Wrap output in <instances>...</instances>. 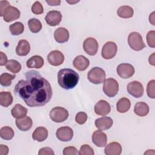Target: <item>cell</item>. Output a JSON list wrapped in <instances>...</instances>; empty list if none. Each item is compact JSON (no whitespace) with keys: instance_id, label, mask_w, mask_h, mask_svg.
Instances as JSON below:
<instances>
[{"instance_id":"obj_1","label":"cell","mask_w":155,"mask_h":155,"mask_svg":"<svg viewBox=\"0 0 155 155\" xmlns=\"http://www.w3.org/2000/svg\"><path fill=\"white\" fill-rule=\"evenodd\" d=\"M14 92L30 107L45 105L50 101L53 94L49 82L35 70L25 73V79L18 82Z\"/></svg>"},{"instance_id":"obj_2","label":"cell","mask_w":155,"mask_h":155,"mask_svg":"<svg viewBox=\"0 0 155 155\" xmlns=\"http://www.w3.org/2000/svg\"><path fill=\"white\" fill-rule=\"evenodd\" d=\"M79 76L78 73L70 68H63L58 73V82L65 90H70L78 84Z\"/></svg>"},{"instance_id":"obj_3","label":"cell","mask_w":155,"mask_h":155,"mask_svg":"<svg viewBox=\"0 0 155 155\" xmlns=\"http://www.w3.org/2000/svg\"><path fill=\"white\" fill-rule=\"evenodd\" d=\"M106 74L105 71L100 67H93L88 73V81L94 84H100L105 81Z\"/></svg>"},{"instance_id":"obj_4","label":"cell","mask_w":155,"mask_h":155,"mask_svg":"<svg viewBox=\"0 0 155 155\" xmlns=\"http://www.w3.org/2000/svg\"><path fill=\"white\" fill-rule=\"evenodd\" d=\"M128 44L130 47L135 51H140L145 47L142 37L140 33L133 31L129 34L128 37Z\"/></svg>"},{"instance_id":"obj_5","label":"cell","mask_w":155,"mask_h":155,"mask_svg":"<svg viewBox=\"0 0 155 155\" xmlns=\"http://www.w3.org/2000/svg\"><path fill=\"white\" fill-rule=\"evenodd\" d=\"M69 116L67 110L61 107L53 108L50 112V119L54 122L60 123L66 120Z\"/></svg>"},{"instance_id":"obj_6","label":"cell","mask_w":155,"mask_h":155,"mask_svg":"<svg viewBox=\"0 0 155 155\" xmlns=\"http://www.w3.org/2000/svg\"><path fill=\"white\" fill-rule=\"evenodd\" d=\"M103 91L110 97H114L119 91V84L113 78H108L104 82Z\"/></svg>"},{"instance_id":"obj_7","label":"cell","mask_w":155,"mask_h":155,"mask_svg":"<svg viewBox=\"0 0 155 155\" xmlns=\"http://www.w3.org/2000/svg\"><path fill=\"white\" fill-rule=\"evenodd\" d=\"M117 50V47L116 44L112 41L107 42L102 48V57L105 59H110L116 56Z\"/></svg>"},{"instance_id":"obj_8","label":"cell","mask_w":155,"mask_h":155,"mask_svg":"<svg viewBox=\"0 0 155 155\" xmlns=\"http://www.w3.org/2000/svg\"><path fill=\"white\" fill-rule=\"evenodd\" d=\"M128 93L134 97L139 98L142 96L144 92V88L142 84L139 81H132L127 85Z\"/></svg>"},{"instance_id":"obj_9","label":"cell","mask_w":155,"mask_h":155,"mask_svg":"<svg viewBox=\"0 0 155 155\" xmlns=\"http://www.w3.org/2000/svg\"><path fill=\"white\" fill-rule=\"evenodd\" d=\"M20 11L12 5L7 7L3 12L1 16H3L4 20L7 22H10L18 19L20 17Z\"/></svg>"},{"instance_id":"obj_10","label":"cell","mask_w":155,"mask_h":155,"mask_svg":"<svg viewBox=\"0 0 155 155\" xmlns=\"http://www.w3.org/2000/svg\"><path fill=\"white\" fill-rule=\"evenodd\" d=\"M99 45L96 39L88 38L85 39L83 43V48L85 52L90 56H94L97 53Z\"/></svg>"},{"instance_id":"obj_11","label":"cell","mask_w":155,"mask_h":155,"mask_svg":"<svg viewBox=\"0 0 155 155\" xmlns=\"http://www.w3.org/2000/svg\"><path fill=\"white\" fill-rule=\"evenodd\" d=\"M134 68L133 66L128 63H122L119 64L117 67V74L123 79H128L134 73Z\"/></svg>"},{"instance_id":"obj_12","label":"cell","mask_w":155,"mask_h":155,"mask_svg":"<svg viewBox=\"0 0 155 155\" xmlns=\"http://www.w3.org/2000/svg\"><path fill=\"white\" fill-rule=\"evenodd\" d=\"M56 136L61 141L68 142L73 137V131L69 127H62L57 130Z\"/></svg>"},{"instance_id":"obj_13","label":"cell","mask_w":155,"mask_h":155,"mask_svg":"<svg viewBox=\"0 0 155 155\" xmlns=\"http://www.w3.org/2000/svg\"><path fill=\"white\" fill-rule=\"evenodd\" d=\"M47 61L51 65L59 66L64 62V56L61 51L59 50H53L50 52L47 55Z\"/></svg>"},{"instance_id":"obj_14","label":"cell","mask_w":155,"mask_h":155,"mask_svg":"<svg viewBox=\"0 0 155 155\" xmlns=\"http://www.w3.org/2000/svg\"><path fill=\"white\" fill-rule=\"evenodd\" d=\"M45 21L50 26L59 25L62 20V15L59 11L51 10L48 12L45 18Z\"/></svg>"},{"instance_id":"obj_15","label":"cell","mask_w":155,"mask_h":155,"mask_svg":"<svg viewBox=\"0 0 155 155\" xmlns=\"http://www.w3.org/2000/svg\"><path fill=\"white\" fill-rule=\"evenodd\" d=\"M91 139L93 143L97 147H105L107 143L106 134L101 130L94 131L91 136Z\"/></svg>"},{"instance_id":"obj_16","label":"cell","mask_w":155,"mask_h":155,"mask_svg":"<svg viewBox=\"0 0 155 155\" xmlns=\"http://www.w3.org/2000/svg\"><path fill=\"white\" fill-rule=\"evenodd\" d=\"M94 110L96 114L104 116L109 114L111 111V107L106 101L100 100L94 105Z\"/></svg>"},{"instance_id":"obj_17","label":"cell","mask_w":155,"mask_h":155,"mask_svg":"<svg viewBox=\"0 0 155 155\" xmlns=\"http://www.w3.org/2000/svg\"><path fill=\"white\" fill-rule=\"evenodd\" d=\"M73 65L79 71H85L90 65V61L88 58L83 55L76 56L73 62Z\"/></svg>"},{"instance_id":"obj_18","label":"cell","mask_w":155,"mask_h":155,"mask_svg":"<svg viewBox=\"0 0 155 155\" xmlns=\"http://www.w3.org/2000/svg\"><path fill=\"white\" fill-rule=\"evenodd\" d=\"M95 126L100 130H106L110 128L113 124V119L110 117L103 116L96 119Z\"/></svg>"},{"instance_id":"obj_19","label":"cell","mask_w":155,"mask_h":155,"mask_svg":"<svg viewBox=\"0 0 155 155\" xmlns=\"http://www.w3.org/2000/svg\"><path fill=\"white\" fill-rule=\"evenodd\" d=\"M16 125L17 128L22 131H27L29 130L33 125V121L29 116H24L22 118L16 119Z\"/></svg>"},{"instance_id":"obj_20","label":"cell","mask_w":155,"mask_h":155,"mask_svg":"<svg viewBox=\"0 0 155 155\" xmlns=\"http://www.w3.org/2000/svg\"><path fill=\"white\" fill-rule=\"evenodd\" d=\"M69 32L64 27H59L54 32V38L58 43H64L68 41L69 39Z\"/></svg>"},{"instance_id":"obj_21","label":"cell","mask_w":155,"mask_h":155,"mask_svg":"<svg viewBox=\"0 0 155 155\" xmlns=\"http://www.w3.org/2000/svg\"><path fill=\"white\" fill-rule=\"evenodd\" d=\"M30 50L29 42L25 39L20 40L16 48V53L18 56H24L27 55Z\"/></svg>"},{"instance_id":"obj_22","label":"cell","mask_w":155,"mask_h":155,"mask_svg":"<svg viewBox=\"0 0 155 155\" xmlns=\"http://www.w3.org/2000/svg\"><path fill=\"white\" fill-rule=\"evenodd\" d=\"M104 151L107 155H119L122 153V147L119 143L113 142L105 147Z\"/></svg>"},{"instance_id":"obj_23","label":"cell","mask_w":155,"mask_h":155,"mask_svg":"<svg viewBox=\"0 0 155 155\" xmlns=\"http://www.w3.org/2000/svg\"><path fill=\"white\" fill-rule=\"evenodd\" d=\"M44 64L43 58L39 55H35L29 58L27 62V67L29 68H41Z\"/></svg>"},{"instance_id":"obj_24","label":"cell","mask_w":155,"mask_h":155,"mask_svg":"<svg viewBox=\"0 0 155 155\" xmlns=\"http://www.w3.org/2000/svg\"><path fill=\"white\" fill-rule=\"evenodd\" d=\"M48 137V131L43 127H37L32 133L33 139L38 142L44 141Z\"/></svg>"},{"instance_id":"obj_25","label":"cell","mask_w":155,"mask_h":155,"mask_svg":"<svg viewBox=\"0 0 155 155\" xmlns=\"http://www.w3.org/2000/svg\"><path fill=\"white\" fill-rule=\"evenodd\" d=\"M149 110L148 105L144 102H137L134 108V113L140 117H143L147 115L149 113Z\"/></svg>"},{"instance_id":"obj_26","label":"cell","mask_w":155,"mask_h":155,"mask_svg":"<svg viewBox=\"0 0 155 155\" xmlns=\"http://www.w3.org/2000/svg\"><path fill=\"white\" fill-rule=\"evenodd\" d=\"M27 109L22 105L16 104L11 110V114L14 118L19 119L25 116L27 114Z\"/></svg>"},{"instance_id":"obj_27","label":"cell","mask_w":155,"mask_h":155,"mask_svg":"<svg viewBox=\"0 0 155 155\" xmlns=\"http://www.w3.org/2000/svg\"><path fill=\"white\" fill-rule=\"evenodd\" d=\"M131 107V102L127 97L120 99L116 104V108L118 112L124 113L127 112Z\"/></svg>"},{"instance_id":"obj_28","label":"cell","mask_w":155,"mask_h":155,"mask_svg":"<svg viewBox=\"0 0 155 155\" xmlns=\"http://www.w3.org/2000/svg\"><path fill=\"white\" fill-rule=\"evenodd\" d=\"M117 14L122 18H130L133 16L134 10L133 8L130 6L122 5L118 8Z\"/></svg>"},{"instance_id":"obj_29","label":"cell","mask_w":155,"mask_h":155,"mask_svg":"<svg viewBox=\"0 0 155 155\" xmlns=\"http://www.w3.org/2000/svg\"><path fill=\"white\" fill-rule=\"evenodd\" d=\"M13 102V96L8 91H1L0 93V104L1 106L7 107Z\"/></svg>"},{"instance_id":"obj_30","label":"cell","mask_w":155,"mask_h":155,"mask_svg":"<svg viewBox=\"0 0 155 155\" xmlns=\"http://www.w3.org/2000/svg\"><path fill=\"white\" fill-rule=\"evenodd\" d=\"M5 67L8 71L14 74L18 73L21 70V64L16 60L14 59H10L5 64Z\"/></svg>"},{"instance_id":"obj_31","label":"cell","mask_w":155,"mask_h":155,"mask_svg":"<svg viewBox=\"0 0 155 155\" xmlns=\"http://www.w3.org/2000/svg\"><path fill=\"white\" fill-rule=\"evenodd\" d=\"M28 26L30 30L34 33H38L42 28L41 21L36 18H31L28 21Z\"/></svg>"},{"instance_id":"obj_32","label":"cell","mask_w":155,"mask_h":155,"mask_svg":"<svg viewBox=\"0 0 155 155\" xmlns=\"http://www.w3.org/2000/svg\"><path fill=\"white\" fill-rule=\"evenodd\" d=\"M9 30L12 35H19L23 33L24 26L22 22H16L10 25Z\"/></svg>"},{"instance_id":"obj_33","label":"cell","mask_w":155,"mask_h":155,"mask_svg":"<svg viewBox=\"0 0 155 155\" xmlns=\"http://www.w3.org/2000/svg\"><path fill=\"white\" fill-rule=\"evenodd\" d=\"M14 131L10 127H3L0 130V136L4 140H11L14 137Z\"/></svg>"},{"instance_id":"obj_34","label":"cell","mask_w":155,"mask_h":155,"mask_svg":"<svg viewBox=\"0 0 155 155\" xmlns=\"http://www.w3.org/2000/svg\"><path fill=\"white\" fill-rule=\"evenodd\" d=\"M16 78L15 74L4 73L0 76V84L4 87H8L12 84V81Z\"/></svg>"},{"instance_id":"obj_35","label":"cell","mask_w":155,"mask_h":155,"mask_svg":"<svg viewBox=\"0 0 155 155\" xmlns=\"http://www.w3.org/2000/svg\"><path fill=\"white\" fill-rule=\"evenodd\" d=\"M94 154L93 149L87 144L82 145L80 148L79 154L80 155H93Z\"/></svg>"},{"instance_id":"obj_36","label":"cell","mask_w":155,"mask_h":155,"mask_svg":"<svg viewBox=\"0 0 155 155\" xmlns=\"http://www.w3.org/2000/svg\"><path fill=\"white\" fill-rule=\"evenodd\" d=\"M154 87H155V81L154 79L151 80L148 82L147 87V93L149 97L154 99L155 97L154 94Z\"/></svg>"},{"instance_id":"obj_37","label":"cell","mask_w":155,"mask_h":155,"mask_svg":"<svg viewBox=\"0 0 155 155\" xmlns=\"http://www.w3.org/2000/svg\"><path fill=\"white\" fill-rule=\"evenodd\" d=\"M147 42L149 47H155V31L151 30L147 34Z\"/></svg>"},{"instance_id":"obj_38","label":"cell","mask_w":155,"mask_h":155,"mask_svg":"<svg viewBox=\"0 0 155 155\" xmlns=\"http://www.w3.org/2000/svg\"><path fill=\"white\" fill-rule=\"evenodd\" d=\"M31 12L35 15H41L44 12L42 5L39 1H36L31 6Z\"/></svg>"},{"instance_id":"obj_39","label":"cell","mask_w":155,"mask_h":155,"mask_svg":"<svg viewBox=\"0 0 155 155\" xmlns=\"http://www.w3.org/2000/svg\"><path fill=\"white\" fill-rule=\"evenodd\" d=\"M87 117V114L85 112L81 111L76 114L75 117V120L78 124L82 125L86 122Z\"/></svg>"},{"instance_id":"obj_40","label":"cell","mask_w":155,"mask_h":155,"mask_svg":"<svg viewBox=\"0 0 155 155\" xmlns=\"http://www.w3.org/2000/svg\"><path fill=\"white\" fill-rule=\"evenodd\" d=\"M64 155H77L79 154V152L76 147H67L64 148L63 150Z\"/></svg>"},{"instance_id":"obj_41","label":"cell","mask_w":155,"mask_h":155,"mask_svg":"<svg viewBox=\"0 0 155 155\" xmlns=\"http://www.w3.org/2000/svg\"><path fill=\"white\" fill-rule=\"evenodd\" d=\"M54 151L50 147L42 148L38 151L39 155H54Z\"/></svg>"},{"instance_id":"obj_42","label":"cell","mask_w":155,"mask_h":155,"mask_svg":"<svg viewBox=\"0 0 155 155\" xmlns=\"http://www.w3.org/2000/svg\"><path fill=\"white\" fill-rule=\"evenodd\" d=\"M9 5H10V3L7 1H0V15H2L4 10Z\"/></svg>"},{"instance_id":"obj_43","label":"cell","mask_w":155,"mask_h":155,"mask_svg":"<svg viewBox=\"0 0 155 155\" xmlns=\"http://www.w3.org/2000/svg\"><path fill=\"white\" fill-rule=\"evenodd\" d=\"M0 65L3 66L7 62V57L2 51L0 52Z\"/></svg>"},{"instance_id":"obj_44","label":"cell","mask_w":155,"mask_h":155,"mask_svg":"<svg viewBox=\"0 0 155 155\" xmlns=\"http://www.w3.org/2000/svg\"><path fill=\"white\" fill-rule=\"evenodd\" d=\"M8 153V148L4 145H0V155H7Z\"/></svg>"},{"instance_id":"obj_45","label":"cell","mask_w":155,"mask_h":155,"mask_svg":"<svg viewBox=\"0 0 155 155\" xmlns=\"http://www.w3.org/2000/svg\"><path fill=\"white\" fill-rule=\"evenodd\" d=\"M46 2L51 5V6H56V5H59L60 4H61V1L60 0H58V1H56V0H53V1H46Z\"/></svg>"},{"instance_id":"obj_46","label":"cell","mask_w":155,"mask_h":155,"mask_svg":"<svg viewBox=\"0 0 155 155\" xmlns=\"http://www.w3.org/2000/svg\"><path fill=\"white\" fill-rule=\"evenodd\" d=\"M154 13H155V12H153L149 16V21L153 25H155V24H154Z\"/></svg>"},{"instance_id":"obj_47","label":"cell","mask_w":155,"mask_h":155,"mask_svg":"<svg viewBox=\"0 0 155 155\" xmlns=\"http://www.w3.org/2000/svg\"><path fill=\"white\" fill-rule=\"evenodd\" d=\"M148 61L150 64H151V65H154L155 63H154V53H153L151 56H150L149 59H148Z\"/></svg>"},{"instance_id":"obj_48","label":"cell","mask_w":155,"mask_h":155,"mask_svg":"<svg viewBox=\"0 0 155 155\" xmlns=\"http://www.w3.org/2000/svg\"><path fill=\"white\" fill-rule=\"evenodd\" d=\"M79 2V1H67V2H68V3H70V4H74V3H76V2Z\"/></svg>"}]
</instances>
